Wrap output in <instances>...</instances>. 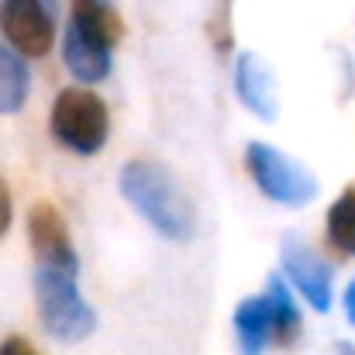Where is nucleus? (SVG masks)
Listing matches in <instances>:
<instances>
[{
    "label": "nucleus",
    "instance_id": "obj_1",
    "mask_svg": "<svg viewBox=\"0 0 355 355\" xmlns=\"http://www.w3.org/2000/svg\"><path fill=\"white\" fill-rule=\"evenodd\" d=\"M121 197L152 225V232H159L169 241H190L197 232V214L193 204L187 200L183 187L176 183V176L148 159H131L124 162L118 176Z\"/></svg>",
    "mask_w": 355,
    "mask_h": 355
},
{
    "label": "nucleus",
    "instance_id": "obj_2",
    "mask_svg": "<svg viewBox=\"0 0 355 355\" xmlns=\"http://www.w3.org/2000/svg\"><path fill=\"white\" fill-rule=\"evenodd\" d=\"M121 38H124V24L111 3L73 0V10L62 31V62L69 76L83 87L107 80Z\"/></svg>",
    "mask_w": 355,
    "mask_h": 355
},
{
    "label": "nucleus",
    "instance_id": "obj_3",
    "mask_svg": "<svg viewBox=\"0 0 355 355\" xmlns=\"http://www.w3.org/2000/svg\"><path fill=\"white\" fill-rule=\"evenodd\" d=\"M35 304L42 328L59 342H83L97 328V314L80 293L76 272L35 266Z\"/></svg>",
    "mask_w": 355,
    "mask_h": 355
},
{
    "label": "nucleus",
    "instance_id": "obj_4",
    "mask_svg": "<svg viewBox=\"0 0 355 355\" xmlns=\"http://www.w3.org/2000/svg\"><path fill=\"white\" fill-rule=\"evenodd\" d=\"M245 169L259 193L279 207H307L318 197V180L314 173L297 162L293 155L279 152L276 145L266 141H248L245 148Z\"/></svg>",
    "mask_w": 355,
    "mask_h": 355
},
{
    "label": "nucleus",
    "instance_id": "obj_5",
    "mask_svg": "<svg viewBox=\"0 0 355 355\" xmlns=\"http://www.w3.org/2000/svg\"><path fill=\"white\" fill-rule=\"evenodd\" d=\"M49 128L62 148L76 155H97L111 135V114H107V104L94 90L66 87L52 104Z\"/></svg>",
    "mask_w": 355,
    "mask_h": 355
},
{
    "label": "nucleus",
    "instance_id": "obj_6",
    "mask_svg": "<svg viewBox=\"0 0 355 355\" xmlns=\"http://www.w3.org/2000/svg\"><path fill=\"white\" fill-rule=\"evenodd\" d=\"M279 266H283V279L290 290H297L314 311L328 314L331 311V297H335V266L328 259L318 255V248L300 235H283L279 245Z\"/></svg>",
    "mask_w": 355,
    "mask_h": 355
},
{
    "label": "nucleus",
    "instance_id": "obj_7",
    "mask_svg": "<svg viewBox=\"0 0 355 355\" xmlns=\"http://www.w3.org/2000/svg\"><path fill=\"white\" fill-rule=\"evenodd\" d=\"M0 31L21 59H45L55 45V14L42 0H0Z\"/></svg>",
    "mask_w": 355,
    "mask_h": 355
},
{
    "label": "nucleus",
    "instance_id": "obj_8",
    "mask_svg": "<svg viewBox=\"0 0 355 355\" xmlns=\"http://www.w3.org/2000/svg\"><path fill=\"white\" fill-rule=\"evenodd\" d=\"M28 241L35 248L38 266L80 272V259H76V248H73V238H69V225H66V218L55 204L38 200L28 211Z\"/></svg>",
    "mask_w": 355,
    "mask_h": 355
},
{
    "label": "nucleus",
    "instance_id": "obj_9",
    "mask_svg": "<svg viewBox=\"0 0 355 355\" xmlns=\"http://www.w3.org/2000/svg\"><path fill=\"white\" fill-rule=\"evenodd\" d=\"M235 94L238 101L259 121H276L279 114V94L269 66L255 52H238L235 59Z\"/></svg>",
    "mask_w": 355,
    "mask_h": 355
},
{
    "label": "nucleus",
    "instance_id": "obj_10",
    "mask_svg": "<svg viewBox=\"0 0 355 355\" xmlns=\"http://www.w3.org/2000/svg\"><path fill=\"white\" fill-rule=\"evenodd\" d=\"M232 321H235V338L241 355H262L272 345V318H269V304L262 293L238 300Z\"/></svg>",
    "mask_w": 355,
    "mask_h": 355
},
{
    "label": "nucleus",
    "instance_id": "obj_11",
    "mask_svg": "<svg viewBox=\"0 0 355 355\" xmlns=\"http://www.w3.org/2000/svg\"><path fill=\"white\" fill-rule=\"evenodd\" d=\"M262 297H266L269 318H272V342L283 345V349H290L300 338V331H304V318H300V307H297L293 290L286 286V279L279 272H272L269 283H266V290H262Z\"/></svg>",
    "mask_w": 355,
    "mask_h": 355
},
{
    "label": "nucleus",
    "instance_id": "obj_12",
    "mask_svg": "<svg viewBox=\"0 0 355 355\" xmlns=\"http://www.w3.org/2000/svg\"><path fill=\"white\" fill-rule=\"evenodd\" d=\"M31 94V69L28 62L0 42V118L17 114Z\"/></svg>",
    "mask_w": 355,
    "mask_h": 355
},
{
    "label": "nucleus",
    "instance_id": "obj_13",
    "mask_svg": "<svg viewBox=\"0 0 355 355\" xmlns=\"http://www.w3.org/2000/svg\"><path fill=\"white\" fill-rule=\"evenodd\" d=\"M324 232H328V245L335 252L355 259V187H345L335 197V204L328 207Z\"/></svg>",
    "mask_w": 355,
    "mask_h": 355
},
{
    "label": "nucleus",
    "instance_id": "obj_14",
    "mask_svg": "<svg viewBox=\"0 0 355 355\" xmlns=\"http://www.w3.org/2000/svg\"><path fill=\"white\" fill-rule=\"evenodd\" d=\"M10 221H14V197H10L7 180L0 176V238L10 232Z\"/></svg>",
    "mask_w": 355,
    "mask_h": 355
},
{
    "label": "nucleus",
    "instance_id": "obj_15",
    "mask_svg": "<svg viewBox=\"0 0 355 355\" xmlns=\"http://www.w3.org/2000/svg\"><path fill=\"white\" fill-rule=\"evenodd\" d=\"M0 355H38V352H35V345H31L28 338L10 335V338H3V342H0Z\"/></svg>",
    "mask_w": 355,
    "mask_h": 355
},
{
    "label": "nucleus",
    "instance_id": "obj_16",
    "mask_svg": "<svg viewBox=\"0 0 355 355\" xmlns=\"http://www.w3.org/2000/svg\"><path fill=\"white\" fill-rule=\"evenodd\" d=\"M342 304H345V318H349V324H355V279L349 283V290H345Z\"/></svg>",
    "mask_w": 355,
    "mask_h": 355
},
{
    "label": "nucleus",
    "instance_id": "obj_17",
    "mask_svg": "<svg viewBox=\"0 0 355 355\" xmlns=\"http://www.w3.org/2000/svg\"><path fill=\"white\" fill-rule=\"evenodd\" d=\"M335 355H355V345H338V352Z\"/></svg>",
    "mask_w": 355,
    "mask_h": 355
},
{
    "label": "nucleus",
    "instance_id": "obj_18",
    "mask_svg": "<svg viewBox=\"0 0 355 355\" xmlns=\"http://www.w3.org/2000/svg\"><path fill=\"white\" fill-rule=\"evenodd\" d=\"M42 3H45V7L52 10V14H59V0H42Z\"/></svg>",
    "mask_w": 355,
    "mask_h": 355
},
{
    "label": "nucleus",
    "instance_id": "obj_19",
    "mask_svg": "<svg viewBox=\"0 0 355 355\" xmlns=\"http://www.w3.org/2000/svg\"><path fill=\"white\" fill-rule=\"evenodd\" d=\"M101 3H111V0H101Z\"/></svg>",
    "mask_w": 355,
    "mask_h": 355
}]
</instances>
